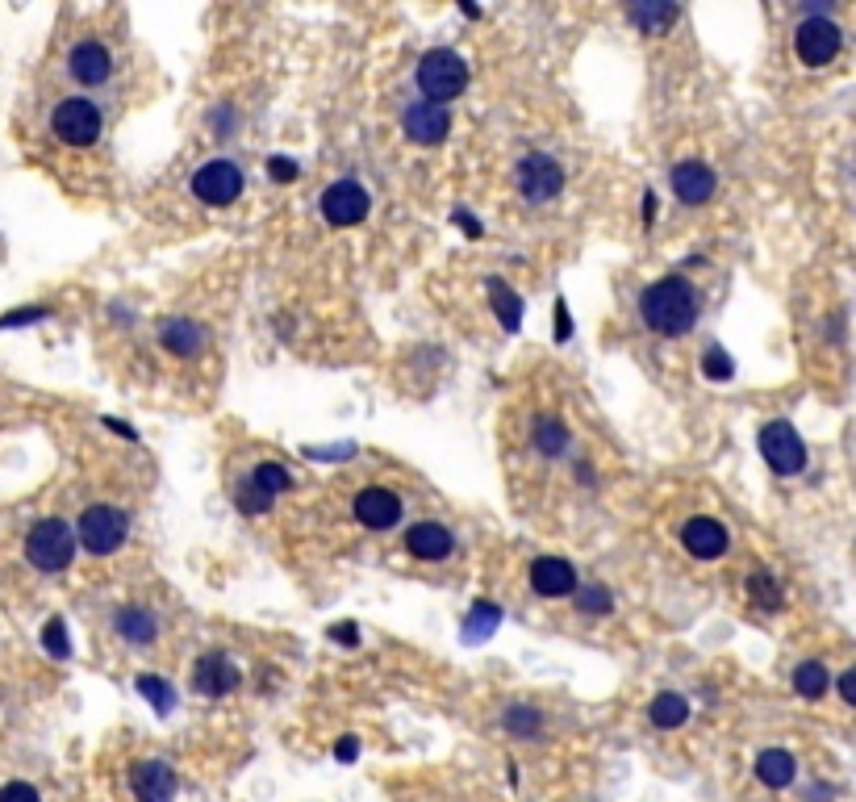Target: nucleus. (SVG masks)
Segmentation results:
<instances>
[{"instance_id": "f8f14e48", "label": "nucleus", "mask_w": 856, "mask_h": 802, "mask_svg": "<svg viewBox=\"0 0 856 802\" xmlns=\"http://www.w3.org/2000/svg\"><path fill=\"white\" fill-rule=\"evenodd\" d=\"M239 681H243V673L234 669V660L226 652H205L193 665V690L205 698H226L239 690Z\"/></svg>"}, {"instance_id": "20e7f679", "label": "nucleus", "mask_w": 856, "mask_h": 802, "mask_svg": "<svg viewBox=\"0 0 856 802\" xmlns=\"http://www.w3.org/2000/svg\"><path fill=\"white\" fill-rule=\"evenodd\" d=\"M756 443H760V456H765V464L773 468L777 477H798L806 468V443L794 431V422H786V418L765 422L760 435H756Z\"/></svg>"}, {"instance_id": "39448f33", "label": "nucleus", "mask_w": 856, "mask_h": 802, "mask_svg": "<svg viewBox=\"0 0 856 802\" xmlns=\"http://www.w3.org/2000/svg\"><path fill=\"white\" fill-rule=\"evenodd\" d=\"M130 535V518L113 506H88L80 514V527H76V544H84V552L92 556H113L117 548L126 544Z\"/></svg>"}, {"instance_id": "393cba45", "label": "nucleus", "mask_w": 856, "mask_h": 802, "mask_svg": "<svg viewBox=\"0 0 856 802\" xmlns=\"http://www.w3.org/2000/svg\"><path fill=\"white\" fill-rule=\"evenodd\" d=\"M648 719H652L660 731H673V727H681V723L689 719V702H685L681 694H673V690H664V694L652 698Z\"/></svg>"}, {"instance_id": "cd10ccee", "label": "nucleus", "mask_w": 856, "mask_h": 802, "mask_svg": "<svg viewBox=\"0 0 856 802\" xmlns=\"http://www.w3.org/2000/svg\"><path fill=\"white\" fill-rule=\"evenodd\" d=\"M138 694L155 706V715H172V711H176V690H172V681H163V677H155V673H142V677H138Z\"/></svg>"}, {"instance_id": "ea45409f", "label": "nucleus", "mask_w": 856, "mask_h": 802, "mask_svg": "<svg viewBox=\"0 0 856 802\" xmlns=\"http://www.w3.org/2000/svg\"><path fill=\"white\" fill-rule=\"evenodd\" d=\"M42 318H46V310H42V305H34V310H13V314H5V318H0V330L30 326V322H42Z\"/></svg>"}, {"instance_id": "412c9836", "label": "nucleus", "mask_w": 856, "mask_h": 802, "mask_svg": "<svg viewBox=\"0 0 856 802\" xmlns=\"http://www.w3.org/2000/svg\"><path fill=\"white\" fill-rule=\"evenodd\" d=\"M756 777H760V782H765L769 790L794 786V777H798L794 752H786V748H765V752L756 757Z\"/></svg>"}, {"instance_id": "f257e3e1", "label": "nucleus", "mask_w": 856, "mask_h": 802, "mask_svg": "<svg viewBox=\"0 0 856 802\" xmlns=\"http://www.w3.org/2000/svg\"><path fill=\"white\" fill-rule=\"evenodd\" d=\"M639 318H644L648 330H656L664 339L689 335L702 318V293L689 285L685 276H664L639 293Z\"/></svg>"}, {"instance_id": "49530a36", "label": "nucleus", "mask_w": 856, "mask_h": 802, "mask_svg": "<svg viewBox=\"0 0 856 802\" xmlns=\"http://www.w3.org/2000/svg\"><path fill=\"white\" fill-rule=\"evenodd\" d=\"M656 214V193H644V222H652Z\"/></svg>"}, {"instance_id": "0eeeda50", "label": "nucleus", "mask_w": 856, "mask_h": 802, "mask_svg": "<svg viewBox=\"0 0 856 802\" xmlns=\"http://www.w3.org/2000/svg\"><path fill=\"white\" fill-rule=\"evenodd\" d=\"M840 46H844V34L827 13H811L794 30V51H798V59L806 67H827L831 59L840 55Z\"/></svg>"}, {"instance_id": "a878e982", "label": "nucleus", "mask_w": 856, "mask_h": 802, "mask_svg": "<svg viewBox=\"0 0 856 802\" xmlns=\"http://www.w3.org/2000/svg\"><path fill=\"white\" fill-rule=\"evenodd\" d=\"M627 17H631L644 34H660V30H669L673 21L681 17V9H677V5H656V0H648V5H631Z\"/></svg>"}, {"instance_id": "1a4fd4ad", "label": "nucleus", "mask_w": 856, "mask_h": 802, "mask_svg": "<svg viewBox=\"0 0 856 802\" xmlns=\"http://www.w3.org/2000/svg\"><path fill=\"white\" fill-rule=\"evenodd\" d=\"M318 209H322V218L330 226H360L368 218V209H372V197H368V188L364 184H355V180H335L326 188V193L318 197Z\"/></svg>"}, {"instance_id": "a18cd8bd", "label": "nucleus", "mask_w": 856, "mask_h": 802, "mask_svg": "<svg viewBox=\"0 0 856 802\" xmlns=\"http://www.w3.org/2000/svg\"><path fill=\"white\" fill-rule=\"evenodd\" d=\"M101 422H105L109 431H117V435H122V439H138V435H134V427H126V422H117V418H101Z\"/></svg>"}, {"instance_id": "f3484780", "label": "nucleus", "mask_w": 856, "mask_h": 802, "mask_svg": "<svg viewBox=\"0 0 856 802\" xmlns=\"http://www.w3.org/2000/svg\"><path fill=\"white\" fill-rule=\"evenodd\" d=\"M715 188H719L715 172H710L706 163H698V159H685V163L673 168V193L685 205H706L710 197H715Z\"/></svg>"}, {"instance_id": "dca6fc26", "label": "nucleus", "mask_w": 856, "mask_h": 802, "mask_svg": "<svg viewBox=\"0 0 856 802\" xmlns=\"http://www.w3.org/2000/svg\"><path fill=\"white\" fill-rule=\"evenodd\" d=\"M531 589L539 598H568L577 589V569L564 556H539L531 564Z\"/></svg>"}, {"instance_id": "2f4dec72", "label": "nucleus", "mask_w": 856, "mask_h": 802, "mask_svg": "<svg viewBox=\"0 0 856 802\" xmlns=\"http://www.w3.org/2000/svg\"><path fill=\"white\" fill-rule=\"evenodd\" d=\"M251 481L264 489V493H272V498H276V493H284V489H293V473L284 464H259L255 473H251Z\"/></svg>"}, {"instance_id": "aec40b11", "label": "nucleus", "mask_w": 856, "mask_h": 802, "mask_svg": "<svg viewBox=\"0 0 856 802\" xmlns=\"http://www.w3.org/2000/svg\"><path fill=\"white\" fill-rule=\"evenodd\" d=\"M159 343L168 347L172 356L193 360V356H201V347H205V326L193 322V318H172V322H163Z\"/></svg>"}, {"instance_id": "5701e85b", "label": "nucleus", "mask_w": 856, "mask_h": 802, "mask_svg": "<svg viewBox=\"0 0 856 802\" xmlns=\"http://www.w3.org/2000/svg\"><path fill=\"white\" fill-rule=\"evenodd\" d=\"M497 623H502V606L497 602H472V610H468V619H464V640L468 644H481V640H489V635L497 631Z\"/></svg>"}, {"instance_id": "c85d7f7f", "label": "nucleus", "mask_w": 856, "mask_h": 802, "mask_svg": "<svg viewBox=\"0 0 856 802\" xmlns=\"http://www.w3.org/2000/svg\"><path fill=\"white\" fill-rule=\"evenodd\" d=\"M535 447L543 456H560V452H568V427L560 418H548L543 414L539 422H535Z\"/></svg>"}, {"instance_id": "c03bdc74", "label": "nucleus", "mask_w": 856, "mask_h": 802, "mask_svg": "<svg viewBox=\"0 0 856 802\" xmlns=\"http://www.w3.org/2000/svg\"><path fill=\"white\" fill-rule=\"evenodd\" d=\"M840 698H844L848 706H856V665L844 669V677H840Z\"/></svg>"}, {"instance_id": "72a5a7b5", "label": "nucleus", "mask_w": 856, "mask_h": 802, "mask_svg": "<svg viewBox=\"0 0 856 802\" xmlns=\"http://www.w3.org/2000/svg\"><path fill=\"white\" fill-rule=\"evenodd\" d=\"M234 502H239L243 514H268L272 510V493H264L255 481H243L239 493H234Z\"/></svg>"}, {"instance_id": "4468645a", "label": "nucleus", "mask_w": 856, "mask_h": 802, "mask_svg": "<svg viewBox=\"0 0 856 802\" xmlns=\"http://www.w3.org/2000/svg\"><path fill=\"white\" fill-rule=\"evenodd\" d=\"M355 518H360L364 527H372V531H389V527H397L401 523V498L393 489H380V485H372V489H360V498H355Z\"/></svg>"}, {"instance_id": "2eb2a0df", "label": "nucleus", "mask_w": 856, "mask_h": 802, "mask_svg": "<svg viewBox=\"0 0 856 802\" xmlns=\"http://www.w3.org/2000/svg\"><path fill=\"white\" fill-rule=\"evenodd\" d=\"M130 786H134L138 802H172L180 782L168 761H138L130 773Z\"/></svg>"}, {"instance_id": "f704fd0d", "label": "nucleus", "mask_w": 856, "mask_h": 802, "mask_svg": "<svg viewBox=\"0 0 856 802\" xmlns=\"http://www.w3.org/2000/svg\"><path fill=\"white\" fill-rule=\"evenodd\" d=\"M42 648L51 652L55 660H67L71 656V640H67V623L63 619H51L42 627Z\"/></svg>"}, {"instance_id": "6e6552de", "label": "nucleus", "mask_w": 856, "mask_h": 802, "mask_svg": "<svg viewBox=\"0 0 856 802\" xmlns=\"http://www.w3.org/2000/svg\"><path fill=\"white\" fill-rule=\"evenodd\" d=\"M193 193H197V201H205L213 209L234 205L243 197V168L234 159H209L193 176Z\"/></svg>"}, {"instance_id": "b1692460", "label": "nucleus", "mask_w": 856, "mask_h": 802, "mask_svg": "<svg viewBox=\"0 0 856 802\" xmlns=\"http://www.w3.org/2000/svg\"><path fill=\"white\" fill-rule=\"evenodd\" d=\"M827 686H831V673H827L823 660H802V665L794 669V694L798 698L819 702L827 694Z\"/></svg>"}, {"instance_id": "4be33fe9", "label": "nucleus", "mask_w": 856, "mask_h": 802, "mask_svg": "<svg viewBox=\"0 0 856 802\" xmlns=\"http://www.w3.org/2000/svg\"><path fill=\"white\" fill-rule=\"evenodd\" d=\"M113 631L122 635L126 644H151L155 640V615L151 610H142V606H126V610H117L113 615Z\"/></svg>"}, {"instance_id": "f03ea898", "label": "nucleus", "mask_w": 856, "mask_h": 802, "mask_svg": "<svg viewBox=\"0 0 856 802\" xmlns=\"http://www.w3.org/2000/svg\"><path fill=\"white\" fill-rule=\"evenodd\" d=\"M76 556V531L63 518H38L26 535V560L38 573H63Z\"/></svg>"}, {"instance_id": "c9c22d12", "label": "nucleus", "mask_w": 856, "mask_h": 802, "mask_svg": "<svg viewBox=\"0 0 856 802\" xmlns=\"http://www.w3.org/2000/svg\"><path fill=\"white\" fill-rule=\"evenodd\" d=\"M577 606L585 610V615H610L614 598H610L606 585H589V589H581V594H577Z\"/></svg>"}, {"instance_id": "37998d69", "label": "nucleus", "mask_w": 856, "mask_h": 802, "mask_svg": "<svg viewBox=\"0 0 856 802\" xmlns=\"http://www.w3.org/2000/svg\"><path fill=\"white\" fill-rule=\"evenodd\" d=\"M451 218H456V226H464V230H468V239H481V234H485V230H481V222L472 218L468 209H456V214H451Z\"/></svg>"}, {"instance_id": "ddd939ff", "label": "nucleus", "mask_w": 856, "mask_h": 802, "mask_svg": "<svg viewBox=\"0 0 856 802\" xmlns=\"http://www.w3.org/2000/svg\"><path fill=\"white\" fill-rule=\"evenodd\" d=\"M681 548L694 560H719L731 548V535H727V527L719 523V518L698 514V518H689V523L681 527Z\"/></svg>"}, {"instance_id": "bb28decb", "label": "nucleus", "mask_w": 856, "mask_h": 802, "mask_svg": "<svg viewBox=\"0 0 856 802\" xmlns=\"http://www.w3.org/2000/svg\"><path fill=\"white\" fill-rule=\"evenodd\" d=\"M489 301H493V310H497V318H502V326L506 330H518V318H522V297L506 285V280H489Z\"/></svg>"}, {"instance_id": "6ab92c4d", "label": "nucleus", "mask_w": 856, "mask_h": 802, "mask_svg": "<svg viewBox=\"0 0 856 802\" xmlns=\"http://www.w3.org/2000/svg\"><path fill=\"white\" fill-rule=\"evenodd\" d=\"M406 548L418 560H447L451 548H456V539H451V531L443 523H414L406 531Z\"/></svg>"}, {"instance_id": "4c0bfd02", "label": "nucleus", "mask_w": 856, "mask_h": 802, "mask_svg": "<svg viewBox=\"0 0 856 802\" xmlns=\"http://www.w3.org/2000/svg\"><path fill=\"white\" fill-rule=\"evenodd\" d=\"M552 318H556V343H568V339H573V314H568V301H564V297H556Z\"/></svg>"}, {"instance_id": "9b49d317", "label": "nucleus", "mask_w": 856, "mask_h": 802, "mask_svg": "<svg viewBox=\"0 0 856 802\" xmlns=\"http://www.w3.org/2000/svg\"><path fill=\"white\" fill-rule=\"evenodd\" d=\"M401 130L418 147H439L451 134V113H447V105H435V101H414L406 109V117H401Z\"/></svg>"}, {"instance_id": "9d476101", "label": "nucleus", "mask_w": 856, "mask_h": 802, "mask_svg": "<svg viewBox=\"0 0 856 802\" xmlns=\"http://www.w3.org/2000/svg\"><path fill=\"white\" fill-rule=\"evenodd\" d=\"M564 188V168L552 155H527L518 159V193L527 197L531 205H548L560 197Z\"/></svg>"}, {"instance_id": "a211bd4d", "label": "nucleus", "mask_w": 856, "mask_h": 802, "mask_svg": "<svg viewBox=\"0 0 856 802\" xmlns=\"http://www.w3.org/2000/svg\"><path fill=\"white\" fill-rule=\"evenodd\" d=\"M67 72L76 76L80 84H92V88H97V84H105V80L113 76V59H109V51H105L101 42L88 38V42H80L76 51L67 55Z\"/></svg>"}, {"instance_id": "7ed1b4c3", "label": "nucleus", "mask_w": 856, "mask_h": 802, "mask_svg": "<svg viewBox=\"0 0 856 802\" xmlns=\"http://www.w3.org/2000/svg\"><path fill=\"white\" fill-rule=\"evenodd\" d=\"M418 88H422V97L435 101V105L460 97L468 88V63L456 51H447V46H435V51H426L418 59Z\"/></svg>"}, {"instance_id": "423d86ee", "label": "nucleus", "mask_w": 856, "mask_h": 802, "mask_svg": "<svg viewBox=\"0 0 856 802\" xmlns=\"http://www.w3.org/2000/svg\"><path fill=\"white\" fill-rule=\"evenodd\" d=\"M101 126H105L101 122V109L92 105L88 97H67L51 113V130H55L59 143H67V147H92L101 138Z\"/></svg>"}, {"instance_id": "7c9ffc66", "label": "nucleus", "mask_w": 856, "mask_h": 802, "mask_svg": "<svg viewBox=\"0 0 856 802\" xmlns=\"http://www.w3.org/2000/svg\"><path fill=\"white\" fill-rule=\"evenodd\" d=\"M506 731H510V736H518V740H535L539 731H543V715L535 711V706L518 702V706H510V711H506Z\"/></svg>"}, {"instance_id": "e433bc0d", "label": "nucleus", "mask_w": 856, "mask_h": 802, "mask_svg": "<svg viewBox=\"0 0 856 802\" xmlns=\"http://www.w3.org/2000/svg\"><path fill=\"white\" fill-rule=\"evenodd\" d=\"M268 176H272L276 184H293V180L301 176V168H297V159H289V155H272V159H268Z\"/></svg>"}, {"instance_id": "79ce46f5", "label": "nucleus", "mask_w": 856, "mask_h": 802, "mask_svg": "<svg viewBox=\"0 0 856 802\" xmlns=\"http://www.w3.org/2000/svg\"><path fill=\"white\" fill-rule=\"evenodd\" d=\"M335 757H339L343 765H351L355 757H360V744H355V736H343V740L335 744Z\"/></svg>"}, {"instance_id": "c756f323", "label": "nucleus", "mask_w": 856, "mask_h": 802, "mask_svg": "<svg viewBox=\"0 0 856 802\" xmlns=\"http://www.w3.org/2000/svg\"><path fill=\"white\" fill-rule=\"evenodd\" d=\"M748 598L760 606V610H781V585H777V577L769 573V569H756L752 577H748Z\"/></svg>"}, {"instance_id": "58836bf2", "label": "nucleus", "mask_w": 856, "mask_h": 802, "mask_svg": "<svg viewBox=\"0 0 856 802\" xmlns=\"http://www.w3.org/2000/svg\"><path fill=\"white\" fill-rule=\"evenodd\" d=\"M0 802H42V798L30 782H9V786H0Z\"/></svg>"}, {"instance_id": "a19ab883", "label": "nucleus", "mask_w": 856, "mask_h": 802, "mask_svg": "<svg viewBox=\"0 0 856 802\" xmlns=\"http://www.w3.org/2000/svg\"><path fill=\"white\" fill-rule=\"evenodd\" d=\"M326 635H330V640H335L339 648H355V644H360V627H355V623H335Z\"/></svg>"}, {"instance_id": "473e14b6", "label": "nucleus", "mask_w": 856, "mask_h": 802, "mask_svg": "<svg viewBox=\"0 0 856 802\" xmlns=\"http://www.w3.org/2000/svg\"><path fill=\"white\" fill-rule=\"evenodd\" d=\"M702 372H706V381H731V376H735V360H731L727 351L715 343V347H706V356H702Z\"/></svg>"}]
</instances>
